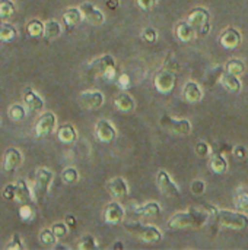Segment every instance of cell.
<instances>
[{"instance_id":"cell-41","label":"cell","mask_w":248,"mask_h":250,"mask_svg":"<svg viewBox=\"0 0 248 250\" xmlns=\"http://www.w3.org/2000/svg\"><path fill=\"white\" fill-rule=\"evenodd\" d=\"M4 249L6 250H23L25 249V246H23V242H22L20 236H19L18 233H15V234L12 236L10 242H9L6 246H4Z\"/></svg>"},{"instance_id":"cell-5","label":"cell","mask_w":248,"mask_h":250,"mask_svg":"<svg viewBox=\"0 0 248 250\" xmlns=\"http://www.w3.org/2000/svg\"><path fill=\"white\" fill-rule=\"evenodd\" d=\"M53 179H54V173L50 168L42 167V168H38L35 171L32 193H34V198L37 201H42L45 198V195L48 193L50 186L53 183Z\"/></svg>"},{"instance_id":"cell-42","label":"cell","mask_w":248,"mask_h":250,"mask_svg":"<svg viewBox=\"0 0 248 250\" xmlns=\"http://www.w3.org/2000/svg\"><path fill=\"white\" fill-rule=\"evenodd\" d=\"M142 38L146 41V42H156L158 40V31L152 26H148L142 31Z\"/></svg>"},{"instance_id":"cell-7","label":"cell","mask_w":248,"mask_h":250,"mask_svg":"<svg viewBox=\"0 0 248 250\" xmlns=\"http://www.w3.org/2000/svg\"><path fill=\"white\" fill-rule=\"evenodd\" d=\"M153 85L161 94H170L175 86V75L171 69L162 67L153 76Z\"/></svg>"},{"instance_id":"cell-48","label":"cell","mask_w":248,"mask_h":250,"mask_svg":"<svg viewBox=\"0 0 248 250\" xmlns=\"http://www.w3.org/2000/svg\"><path fill=\"white\" fill-rule=\"evenodd\" d=\"M136 1H137V6L142 10H151L152 7H155L158 0H136Z\"/></svg>"},{"instance_id":"cell-39","label":"cell","mask_w":248,"mask_h":250,"mask_svg":"<svg viewBox=\"0 0 248 250\" xmlns=\"http://www.w3.org/2000/svg\"><path fill=\"white\" fill-rule=\"evenodd\" d=\"M19 215H20V220H22V221H31V220L35 217V211H34L32 204L20 205V208H19Z\"/></svg>"},{"instance_id":"cell-6","label":"cell","mask_w":248,"mask_h":250,"mask_svg":"<svg viewBox=\"0 0 248 250\" xmlns=\"http://www.w3.org/2000/svg\"><path fill=\"white\" fill-rule=\"evenodd\" d=\"M187 21L194 26L197 37H206L210 31V13L206 7H194L190 10Z\"/></svg>"},{"instance_id":"cell-20","label":"cell","mask_w":248,"mask_h":250,"mask_svg":"<svg viewBox=\"0 0 248 250\" xmlns=\"http://www.w3.org/2000/svg\"><path fill=\"white\" fill-rule=\"evenodd\" d=\"M23 103L25 105L31 110V111H39L44 108V100L32 89V88H26L23 92Z\"/></svg>"},{"instance_id":"cell-45","label":"cell","mask_w":248,"mask_h":250,"mask_svg":"<svg viewBox=\"0 0 248 250\" xmlns=\"http://www.w3.org/2000/svg\"><path fill=\"white\" fill-rule=\"evenodd\" d=\"M194 151H196V154H197L199 157H208V155L210 154V146H209L208 142L199 141V142L196 144V146H194Z\"/></svg>"},{"instance_id":"cell-36","label":"cell","mask_w":248,"mask_h":250,"mask_svg":"<svg viewBox=\"0 0 248 250\" xmlns=\"http://www.w3.org/2000/svg\"><path fill=\"white\" fill-rule=\"evenodd\" d=\"M98 248L96 245V240L92 234H85L80 237V242L77 245V249L79 250H94Z\"/></svg>"},{"instance_id":"cell-46","label":"cell","mask_w":248,"mask_h":250,"mask_svg":"<svg viewBox=\"0 0 248 250\" xmlns=\"http://www.w3.org/2000/svg\"><path fill=\"white\" fill-rule=\"evenodd\" d=\"M117 85L121 88V89H127L129 86H130V78H129V75L127 73H121L118 78H117Z\"/></svg>"},{"instance_id":"cell-23","label":"cell","mask_w":248,"mask_h":250,"mask_svg":"<svg viewBox=\"0 0 248 250\" xmlns=\"http://www.w3.org/2000/svg\"><path fill=\"white\" fill-rule=\"evenodd\" d=\"M175 31H177V37H178L181 41H184V42L191 41V40L197 35L194 26H193L189 21H180V22L177 23Z\"/></svg>"},{"instance_id":"cell-18","label":"cell","mask_w":248,"mask_h":250,"mask_svg":"<svg viewBox=\"0 0 248 250\" xmlns=\"http://www.w3.org/2000/svg\"><path fill=\"white\" fill-rule=\"evenodd\" d=\"M183 97L187 103H199L203 98V91L197 82L190 81L183 88Z\"/></svg>"},{"instance_id":"cell-12","label":"cell","mask_w":248,"mask_h":250,"mask_svg":"<svg viewBox=\"0 0 248 250\" xmlns=\"http://www.w3.org/2000/svg\"><path fill=\"white\" fill-rule=\"evenodd\" d=\"M104 104V95L99 91H85L79 95V105L85 110H95Z\"/></svg>"},{"instance_id":"cell-13","label":"cell","mask_w":248,"mask_h":250,"mask_svg":"<svg viewBox=\"0 0 248 250\" xmlns=\"http://www.w3.org/2000/svg\"><path fill=\"white\" fill-rule=\"evenodd\" d=\"M79 7H80V10H82L83 19H85L86 22H89V23H92V25H101V23H104L105 16H104V13H102L95 4H92V3H89V1H85V3H82Z\"/></svg>"},{"instance_id":"cell-38","label":"cell","mask_w":248,"mask_h":250,"mask_svg":"<svg viewBox=\"0 0 248 250\" xmlns=\"http://www.w3.org/2000/svg\"><path fill=\"white\" fill-rule=\"evenodd\" d=\"M51 230L56 234V237L60 240V239H64L69 234V230L70 229H69V226L66 223H56V224L51 226Z\"/></svg>"},{"instance_id":"cell-14","label":"cell","mask_w":248,"mask_h":250,"mask_svg":"<svg viewBox=\"0 0 248 250\" xmlns=\"http://www.w3.org/2000/svg\"><path fill=\"white\" fill-rule=\"evenodd\" d=\"M219 41H221L222 47H225L228 50H234L241 44V32L237 28L229 26V28L222 31V34L219 37Z\"/></svg>"},{"instance_id":"cell-22","label":"cell","mask_w":248,"mask_h":250,"mask_svg":"<svg viewBox=\"0 0 248 250\" xmlns=\"http://www.w3.org/2000/svg\"><path fill=\"white\" fill-rule=\"evenodd\" d=\"M57 136H58L60 142H63L66 145H70V144H73L77 139V132H76V129L70 123H64V125L58 126Z\"/></svg>"},{"instance_id":"cell-10","label":"cell","mask_w":248,"mask_h":250,"mask_svg":"<svg viewBox=\"0 0 248 250\" xmlns=\"http://www.w3.org/2000/svg\"><path fill=\"white\" fill-rule=\"evenodd\" d=\"M156 183H158L159 190L165 196H168V198H180V195H181L180 193V189L172 182L171 176L167 171H164V170H159L158 171V174H156Z\"/></svg>"},{"instance_id":"cell-47","label":"cell","mask_w":248,"mask_h":250,"mask_svg":"<svg viewBox=\"0 0 248 250\" xmlns=\"http://www.w3.org/2000/svg\"><path fill=\"white\" fill-rule=\"evenodd\" d=\"M232 154L237 160H244L247 157V148L244 145H237L234 149H232Z\"/></svg>"},{"instance_id":"cell-27","label":"cell","mask_w":248,"mask_h":250,"mask_svg":"<svg viewBox=\"0 0 248 250\" xmlns=\"http://www.w3.org/2000/svg\"><path fill=\"white\" fill-rule=\"evenodd\" d=\"M221 83H222L224 88H225L227 91H229V92H240V91H241V86H243L240 78L235 76V75H232V73H228V72L224 73V76H222V79H221Z\"/></svg>"},{"instance_id":"cell-50","label":"cell","mask_w":248,"mask_h":250,"mask_svg":"<svg viewBox=\"0 0 248 250\" xmlns=\"http://www.w3.org/2000/svg\"><path fill=\"white\" fill-rule=\"evenodd\" d=\"M107 7L110 9V10H115V9H118V6H120V0H107Z\"/></svg>"},{"instance_id":"cell-49","label":"cell","mask_w":248,"mask_h":250,"mask_svg":"<svg viewBox=\"0 0 248 250\" xmlns=\"http://www.w3.org/2000/svg\"><path fill=\"white\" fill-rule=\"evenodd\" d=\"M64 223L69 226V229H75L76 227V218L73 215H70V214L64 217Z\"/></svg>"},{"instance_id":"cell-8","label":"cell","mask_w":248,"mask_h":250,"mask_svg":"<svg viewBox=\"0 0 248 250\" xmlns=\"http://www.w3.org/2000/svg\"><path fill=\"white\" fill-rule=\"evenodd\" d=\"M159 123L175 135H189L191 132V123L186 119H174L168 114H164Z\"/></svg>"},{"instance_id":"cell-35","label":"cell","mask_w":248,"mask_h":250,"mask_svg":"<svg viewBox=\"0 0 248 250\" xmlns=\"http://www.w3.org/2000/svg\"><path fill=\"white\" fill-rule=\"evenodd\" d=\"M61 180L66 183V185H75L77 180H79V173L75 167H67L63 170L61 173Z\"/></svg>"},{"instance_id":"cell-34","label":"cell","mask_w":248,"mask_h":250,"mask_svg":"<svg viewBox=\"0 0 248 250\" xmlns=\"http://www.w3.org/2000/svg\"><path fill=\"white\" fill-rule=\"evenodd\" d=\"M225 72H227L225 67H222V66H215V67L208 73L206 82H208L209 85H215V83L221 82V79H222V76H224Z\"/></svg>"},{"instance_id":"cell-44","label":"cell","mask_w":248,"mask_h":250,"mask_svg":"<svg viewBox=\"0 0 248 250\" xmlns=\"http://www.w3.org/2000/svg\"><path fill=\"white\" fill-rule=\"evenodd\" d=\"M1 195H3V198L6 201H15V198H16V183L15 185H12V183L6 185L3 188V190H1Z\"/></svg>"},{"instance_id":"cell-21","label":"cell","mask_w":248,"mask_h":250,"mask_svg":"<svg viewBox=\"0 0 248 250\" xmlns=\"http://www.w3.org/2000/svg\"><path fill=\"white\" fill-rule=\"evenodd\" d=\"M82 19H83V15H82L80 7H69L63 12V21H64L67 31H70L73 26H76Z\"/></svg>"},{"instance_id":"cell-29","label":"cell","mask_w":248,"mask_h":250,"mask_svg":"<svg viewBox=\"0 0 248 250\" xmlns=\"http://www.w3.org/2000/svg\"><path fill=\"white\" fill-rule=\"evenodd\" d=\"M225 70L235 76H241L246 73V64L241 59H229L225 63Z\"/></svg>"},{"instance_id":"cell-25","label":"cell","mask_w":248,"mask_h":250,"mask_svg":"<svg viewBox=\"0 0 248 250\" xmlns=\"http://www.w3.org/2000/svg\"><path fill=\"white\" fill-rule=\"evenodd\" d=\"M210 168L213 170V173L216 174H224L228 170V161L225 158V155L219 151H215L213 155L210 157Z\"/></svg>"},{"instance_id":"cell-15","label":"cell","mask_w":248,"mask_h":250,"mask_svg":"<svg viewBox=\"0 0 248 250\" xmlns=\"http://www.w3.org/2000/svg\"><path fill=\"white\" fill-rule=\"evenodd\" d=\"M107 190L114 199H123L129 195V185L123 177H114L107 183Z\"/></svg>"},{"instance_id":"cell-3","label":"cell","mask_w":248,"mask_h":250,"mask_svg":"<svg viewBox=\"0 0 248 250\" xmlns=\"http://www.w3.org/2000/svg\"><path fill=\"white\" fill-rule=\"evenodd\" d=\"M91 70L101 79L107 81V82H113V81H117V64H115V60L113 56L110 54H105V56H101L95 60L91 62L89 64Z\"/></svg>"},{"instance_id":"cell-43","label":"cell","mask_w":248,"mask_h":250,"mask_svg":"<svg viewBox=\"0 0 248 250\" xmlns=\"http://www.w3.org/2000/svg\"><path fill=\"white\" fill-rule=\"evenodd\" d=\"M190 189H191V192H193L196 196H200V195H203L205 190H206V183H205L203 180H200V179H196V180L191 182Z\"/></svg>"},{"instance_id":"cell-31","label":"cell","mask_w":248,"mask_h":250,"mask_svg":"<svg viewBox=\"0 0 248 250\" xmlns=\"http://www.w3.org/2000/svg\"><path fill=\"white\" fill-rule=\"evenodd\" d=\"M16 35H18V31L12 23H7V22L1 23V26H0V40L1 41L9 42V41L15 40Z\"/></svg>"},{"instance_id":"cell-17","label":"cell","mask_w":248,"mask_h":250,"mask_svg":"<svg viewBox=\"0 0 248 250\" xmlns=\"http://www.w3.org/2000/svg\"><path fill=\"white\" fill-rule=\"evenodd\" d=\"M22 164V154L18 148H7L3 154V168L6 171H15Z\"/></svg>"},{"instance_id":"cell-30","label":"cell","mask_w":248,"mask_h":250,"mask_svg":"<svg viewBox=\"0 0 248 250\" xmlns=\"http://www.w3.org/2000/svg\"><path fill=\"white\" fill-rule=\"evenodd\" d=\"M61 34V25L58 21L56 19H50L45 22V31H44V37L47 40H54L57 37H60Z\"/></svg>"},{"instance_id":"cell-16","label":"cell","mask_w":248,"mask_h":250,"mask_svg":"<svg viewBox=\"0 0 248 250\" xmlns=\"http://www.w3.org/2000/svg\"><path fill=\"white\" fill-rule=\"evenodd\" d=\"M126 211L118 202H110L104 209V218L108 224H120L124 220Z\"/></svg>"},{"instance_id":"cell-2","label":"cell","mask_w":248,"mask_h":250,"mask_svg":"<svg viewBox=\"0 0 248 250\" xmlns=\"http://www.w3.org/2000/svg\"><path fill=\"white\" fill-rule=\"evenodd\" d=\"M216 226L228 230H243L248 227V217L241 211H229V209H216L213 208V215Z\"/></svg>"},{"instance_id":"cell-40","label":"cell","mask_w":248,"mask_h":250,"mask_svg":"<svg viewBox=\"0 0 248 250\" xmlns=\"http://www.w3.org/2000/svg\"><path fill=\"white\" fill-rule=\"evenodd\" d=\"M235 208L237 211L248 214V195L246 193H238L235 196Z\"/></svg>"},{"instance_id":"cell-4","label":"cell","mask_w":248,"mask_h":250,"mask_svg":"<svg viewBox=\"0 0 248 250\" xmlns=\"http://www.w3.org/2000/svg\"><path fill=\"white\" fill-rule=\"evenodd\" d=\"M126 230L145 243H158L162 239L161 230L155 226H148V224H140V223H127Z\"/></svg>"},{"instance_id":"cell-11","label":"cell","mask_w":248,"mask_h":250,"mask_svg":"<svg viewBox=\"0 0 248 250\" xmlns=\"http://www.w3.org/2000/svg\"><path fill=\"white\" fill-rule=\"evenodd\" d=\"M95 135L99 142L111 144L117 138V130L108 120H98L95 126Z\"/></svg>"},{"instance_id":"cell-1","label":"cell","mask_w":248,"mask_h":250,"mask_svg":"<svg viewBox=\"0 0 248 250\" xmlns=\"http://www.w3.org/2000/svg\"><path fill=\"white\" fill-rule=\"evenodd\" d=\"M215 207L208 208H190L189 211H181L174 214L168 220V229L171 230H199L206 226L209 218L213 215Z\"/></svg>"},{"instance_id":"cell-51","label":"cell","mask_w":248,"mask_h":250,"mask_svg":"<svg viewBox=\"0 0 248 250\" xmlns=\"http://www.w3.org/2000/svg\"><path fill=\"white\" fill-rule=\"evenodd\" d=\"M113 249H124V245L121 242H117V243L113 245Z\"/></svg>"},{"instance_id":"cell-52","label":"cell","mask_w":248,"mask_h":250,"mask_svg":"<svg viewBox=\"0 0 248 250\" xmlns=\"http://www.w3.org/2000/svg\"><path fill=\"white\" fill-rule=\"evenodd\" d=\"M54 249H67V246H64V245H60V243H56V246H54Z\"/></svg>"},{"instance_id":"cell-19","label":"cell","mask_w":248,"mask_h":250,"mask_svg":"<svg viewBox=\"0 0 248 250\" xmlns=\"http://www.w3.org/2000/svg\"><path fill=\"white\" fill-rule=\"evenodd\" d=\"M34 199H35L34 198V193L29 189L28 183L23 182V180H19L16 183V198H15V201L19 205H28V204H32Z\"/></svg>"},{"instance_id":"cell-26","label":"cell","mask_w":248,"mask_h":250,"mask_svg":"<svg viewBox=\"0 0 248 250\" xmlns=\"http://www.w3.org/2000/svg\"><path fill=\"white\" fill-rule=\"evenodd\" d=\"M137 215L146 217V218H155L161 214V205L158 202H146L145 205L136 208L134 211Z\"/></svg>"},{"instance_id":"cell-37","label":"cell","mask_w":248,"mask_h":250,"mask_svg":"<svg viewBox=\"0 0 248 250\" xmlns=\"http://www.w3.org/2000/svg\"><path fill=\"white\" fill-rule=\"evenodd\" d=\"M15 10H16V7L12 0H0V16L3 19L10 18L15 13Z\"/></svg>"},{"instance_id":"cell-33","label":"cell","mask_w":248,"mask_h":250,"mask_svg":"<svg viewBox=\"0 0 248 250\" xmlns=\"http://www.w3.org/2000/svg\"><path fill=\"white\" fill-rule=\"evenodd\" d=\"M39 240H41V243H42L44 246H47V248H54L58 239L56 237V234L53 233L51 229H44V230L39 231Z\"/></svg>"},{"instance_id":"cell-24","label":"cell","mask_w":248,"mask_h":250,"mask_svg":"<svg viewBox=\"0 0 248 250\" xmlns=\"http://www.w3.org/2000/svg\"><path fill=\"white\" fill-rule=\"evenodd\" d=\"M114 107L118 110V111H123V113H129L134 108V100L130 94L127 92H121L115 97L114 100Z\"/></svg>"},{"instance_id":"cell-32","label":"cell","mask_w":248,"mask_h":250,"mask_svg":"<svg viewBox=\"0 0 248 250\" xmlns=\"http://www.w3.org/2000/svg\"><path fill=\"white\" fill-rule=\"evenodd\" d=\"M7 116L12 122H20L26 117V110L20 104H13L7 110Z\"/></svg>"},{"instance_id":"cell-28","label":"cell","mask_w":248,"mask_h":250,"mask_svg":"<svg viewBox=\"0 0 248 250\" xmlns=\"http://www.w3.org/2000/svg\"><path fill=\"white\" fill-rule=\"evenodd\" d=\"M26 31H28V35L32 37V38H39V37H44V31H45V23L39 19H31L28 23H26Z\"/></svg>"},{"instance_id":"cell-9","label":"cell","mask_w":248,"mask_h":250,"mask_svg":"<svg viewBox=\"0 0 248 250\" xmlns=\"http://www.w3.org/2000/svg\"><path fill=\"white\" fill-rule=\"evenodd\" d=\"M56 125H57V119H56V114L53 111H44L38 120H37V125H35V135L38 138H42V136H47L50 135L54 129H56Z\"/></svg>"}]
</instances>
